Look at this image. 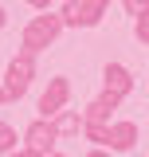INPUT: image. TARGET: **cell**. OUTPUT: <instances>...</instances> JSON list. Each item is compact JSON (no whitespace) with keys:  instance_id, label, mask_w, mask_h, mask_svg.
I'll return each mask as SVG.
<instances>
[{"instance_id":"cell-1","label":"cell","mask_w":149,"mask_h":157,"mask_svg":"<svg viewBox=\"0 0 149 157\" xmlns=\"http://www.w3.org/2000/svg\"><path fill=\"white\" fill-rule=\"evenodd\" d=\"M59 32H63L59 12H39V16L28 20V28H24V36H20V51H24V55H39V51H47L59 39Z\"/></svg>"},{"instance_id":"cell-2","label":"cell","mask_w":149,"mask_h":157,"mask_svg":"<svg viewBox=\"0 0 149 157\" xmlns=\"http://www.w3.org/2000/svg\"><path fill=\"white\" fill-rule=\"evenodd\" d=\"M32 78H36V55L16 51V59H12L8 71H4V98H8V102H20V98L28 94Z\"/></svg>"},{"instance_id":"cell-3","label":"cell","mask_w":149,"mask_h":157,"mask_svg":"<svg viewBox=\"0 0 149 157\" xmlns=\"http://www.w3.org/2000/svg\"><path fill=\"white\" fill-rule=\"evenodd\" d=\"M67 102H71V78H67V75H55V78H47V90L39 94L36 110H39V118L51 122L59 110H67Z\"/></svg>"},{"instance_id":"cell-4","label":"cell","mask_w":149,"mask_h":157,"mask_svg":"<svg viewBox=\"0 0 149 157\" xmlns=\"http://www.w3.org/2000/svg\"><path fill=\"white\" fill-rule=\"evenodd\" d=\"M55 141H59V137H55V126H51L47 118H36V122L24 130V149H28V153H36V157L51 153V149H55Z\"/></svg>"},{"instance_id":"cell-5","label":"cell","mask_w":149,"mask_h":157,"mask_svg":"<svg viewBox=\"0 0 149 157\" xmlns=\"http://www.w3.org/2000/svg\"><path fill=\"white\" fill-rule=\"evenodd\" d=\"M102 90L106 94H114L118 102H126L133 90V75H130V67L126 63H106L102 67Z\"/></svg>"},{"instance_id":"cell-6","label":"cell","mask_w":149,"mask_h":157,"mask_svg":"<svg viewBox=\"0 0 149 157\" xmlns=\"http://www.w3.org/2000/svg\"><path fill=\"white\" fill-rule=\"evenodd\" d=\"M137 137H141V130H137V122H130V118H114L110 122V153H130L133 145H137Z\"/></svg>"},{"instance_id":"cell-7","label":"cell","mask_w":149,"mask_h":157,"mask_svg":"<svg viewBox=\"0 0 149 157\" xmlns=\"http://www.w3.org/2000/svg\"><path fill=\"white\" fill-rule=\"evenodd\" d=\"M118 106H122V102H118L114 94H106V90H102L98 98H90V102H86V110H82V122L110 126V122H114V110H118Z\"/></svg>"},{"instance_id":"cell-8","label":"cell","mask_w":149,"mask_h":157,"mask_svg":"<svg viewBox=\"0 0 149 157\" xmlns=\"http://www.w3.org/2000/svg\"><path fill=\"white\" fill-rule=\"evenodd\" d=\"M59 20H63V28H98V20H94L78 0H67V4L59 8Z\"/></svg>"},{"instance_id":"cell-9","label":"cell","mask_w":149,"mask_h":157,"mask_svg":"<svg viewBox=\"0 0 149 157\" xmlns=\"http://www.w3.org/2000/svg\"><path fill=\"white\" fill-rule=\"evenodd\" d=\"M51 126H55V137H78L82 134V114L78 110H59L51 118Z\"/></svg>"},{"instance_id":"cell-10","label":"cell","mask_w":149,"mask_h":157,"mask_svg":"<svg viewBox=\"0 0 149 157\" xmlns=\"http://www.w3.org/2000/svg\"><path fill=\"white\" fill-rule=\"evenodd\" d=\"M82 137L90 141L94 149H106V145H110V126H98V122H82Z\"/></svg>"},{"instance_id":"cell-11","label":"cell","mask_w":149,"mask_h":157,"mask_svg":"<svg viewBox=\"0 0 149 157\" xmlns=\"http://www.w3.org/2000/svg\"><path fill=\"white\" fill-rule=\"evenodd\" d=\"M133 36H137V43L149 47V8H141V12L133 16Z\"/></svg>"},{"instance_id":"cell-12","label":"cell","mask_w":149,"mask_h":157,"mask_svg":"<svg viewBox=\"0 0 149 157\" xmlns=\"http://www.w3.org/2000/svg\"><path fill=\"white\" fill-rule=\"evenodd\" d=\"M16 126H8V122H0V157L4 153H12V149H16Z\"/></svg>"},{"instance_id":"cell-13","label":"cell","mask_w":149,"mask_h":157,"mask_svg":"<svg viewBox=\"0 0 149 157\" xmlns=\"http://www.w3.org/2000/svg\"><path fill=\"white\" fill-rule=\"evenodd\" d=\"M78 4H82V8H86V12H90V16L98 20V24H102V16H106V8H110V0H78Z\"/></svg>"},{"instance_id":"cell-14","label":"cell","mask_w":149,"mask_h":157,"mask_svg":"<svg viewBox=\"0 0 149 157\" xmlns=\"http://www.w3.org/2000/svg\"><path fill=\"white\" fill-rule=\"evenodd\" d=\"M118 4H122V8H126L130 16H137L141 8H149V0H118Z\"/></svg>"},{"instance_id":"cell-15","label":"cell","mask_w":149,"mask_h":157,"mask_svg":"<svg viewBox=\"0 0 149 157\" xmlns=\"http://www.w3.org/2000/svg\"><path fill=\"white\" fill-rule=\"evenodd\" d=\"M24 4H28V8H36V12H51V4H55V0H24Z\"/></svg>"},{"instance_id":"cell-16","label":"cell","mask_w":149,"mask_h":157,"mask_svg":"<svg viewBox=\"0 0 149 157\" xmlns=\"http://www.w3.org/2000/svg\"><path fill=\"white\" fill-rule=\"evenodd\" d=\"M86 157H114V153H110V149H94V145H90V149H86Z\"/></svg>"},{"instance_id":"cell-17","label":"cell","mask_w":149,"mask_h":157,"mask_svg":"<svg viewBox=\"0 0 149 157\" xmlns=\"http://www.w3.org/2000/svg\"><path fill=\"white\" fill-rule=\"evenodd\" d=\"M4 157H36V153H28V149L20 145V149H12V153H4Z\"/></svg>"},{"instance_id":"cell-18","label":"cell","mask_w":149,"mask_h":157,"mask_svg":"<svg viewBox=\"0 0 149 157\" xmlns=\"http://www.w3.org/2000/svg\"><path fill=\"white\" fill-rule=\"evenodd\" d=\"M4 24H8V8L0 4V28H4Z\"/></svg>"},{"instance_id":"cell-19","label":"cell","mask_w":149,"mask_h":157,"mask_svg":"<svg viewBox=\"0 0 149 157\" xmlns=\"http://www.w3.org/2000/svg\"><path fill=\"white\" fill-rule=\"evenodd\" d=\"M43 157H67V153H59V149H51V153H43Z\"/></svg>"},{"instance_id":"cell-20","label":"cell","mask_w":149,"mask_h":157,"mask_svg":"<svg viewBox=\"0 0 149 157\" xmlns=\"http://www.w3.org/2000/svg\"><path fill=\"white\" fill-rule=\"evenodd\" d=\"M0 102H8V98H4V86H0Z\"/></svg>"}]
</instances>
